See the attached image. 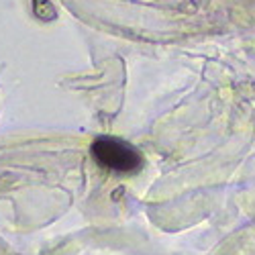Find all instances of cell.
Returning a JSON list of instances; mask_svg holds the SVG:
<instances>
[{
  "mask_svg": "<svg viewBox=\"0 0 255 255\" xmlns=\"http://www.w3.org/2000/svg\"><path fill=\"white\" fill-rule=\"evenodd\" d=\"M90 155L98 165L115 174H137L145 165V157L135 145L109 135H100L92 141Z\"/></svg>",
  "mask_w": 255,
  "mask_h": 255,
  "instance_id": "obj_1",
  "label": "cell"
}]
</instances>
